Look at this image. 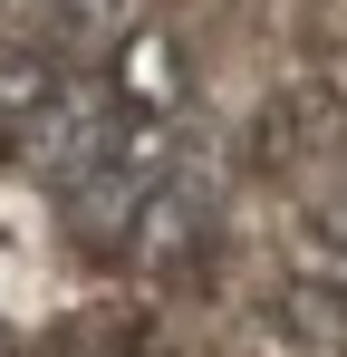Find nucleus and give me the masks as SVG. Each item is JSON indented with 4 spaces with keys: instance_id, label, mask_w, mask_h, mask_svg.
I'll use <instances>...</instances> for the list:
<instances>
[{
    "instance_id": "obj_3",
    "label": "nucleus",
    "mask_w": 347,
    "mask_h": 357,
    "mask_svg": "<svg viewBox=\"0 0 347 357\" xmlns=\"http://www.w3.org/2000/svg\"><path fill=\"white\" fill-rule=\"evenodd\" d=\"M347 155V97L338 87H289V97H270L261 116H251V165L270 183H299V174H318V165H338Z\"/></svg>"
},
{
    "instance_id": "obj_4",
    "label": "nucleus",
    "mask_w": 347,
    "mask_h": 357,
    "mask_svg": "<svg viewBox=\"0 0 347 357\" xmlns=\"http://www.w3.org/2000/svg\"><path fill=\"white\" fill-rule=\"evenodd\" d=\"M107 87H116L125 116L174 126V107H183V59H174V39H164V29H135V39L107 59Z\"/></svg>"
},
{
    "instance_id": "obj_5",
    "label": "nucleus",
    "mask_w": 347,
    "mask_h": 357,
    "mask_svg": "<svg viewBox=\"0 0 347 357\" xmlns=\"http://www.w3.org/2000/svg\"><path fill=\"white\" fill-rule=\"evenodd\" d=\"M270 328L299 357H347V280H289L270 299Z\"/></svg>"
},
{
    "instance_id": "obj_6",
    "label": "nucleus",
    "mask_w": 347,
    "mask_h": 357,
    "mask_svg": "<svg viewBox=\"0 0 347 357\" xmlns=\"http://www.w3.org/2000/svg\"><path fill=\"white\" fill-rule=\"evenodd\" d=\"M49 357H155L145 348V319L125 309V299H97V309H77V319H58L49 328Z\"/></svg>"
},
{
    "instance_id": "obj_1",
    "label": "nucleus",
    "mask_w": 347,
    "mask_h": 357,
    "mask_svg": "<svg viewBox=\"0 0 347 357\" xmlns=\"http://www.w3.org/2000/svg\"><path fill=\"white\" fill-rule=\"evenodd\" d=\"M116 87L107 77H87V68H68V77H29V97L10 107V126H0V155L20 165L29 183H68L77 174H97L107 165V145H116Z\"/></svg>"
},
{
    "instance_id": "obj_2",
    "label": "nucleus",
    "mask_w": 347,
    "mask_h": 357,
    "mask_svg": "<svg viewBox=\"0 0 347 357\" xmlns=\"http://www.w3.org/2000/svg\"><path fill=\"white\" fill-rule=\"evenodd\" d=\"M203 251H213V183L164 165L155 193L135 203V232H125V251H116V271H135V280H183Z\"/></svg>"
},
{
    "instance_id": "obj_7",
    "label": "nucleus",
    "mask_w": 347,
    "mask_h": 357,
    "mask_svg": "<svg viewBox=\"0 0 347 357\" xmlns=\"http://www.w3.org/2000/svg\"><path fill=\"white\" fill-rule=\"evenodd\" d=\"M116 10H125V0H49V29L68 39V49H107Z\"/></svg>"
}]
</instances>
